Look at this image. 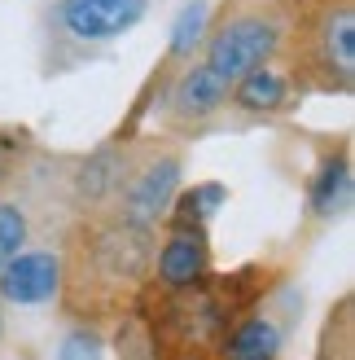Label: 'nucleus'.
<instances>
[{
	"label": "nucleus",
	"instance_id": "nucleus-1",
	"mask_svg": "<svg viewBox=\"0 0 355 360\" xmlns=\"http://www.w3.org/2000/svg\"><path fill=\"white\" fill-rule=\"evenodd\" d=\"M281 40H286V22H281L276 13L250 9V13L228 18V22L210 35L202 62L175 84V97H171L175 115L180 119L215 115L241 75H250L255 66H268L276 58Z\"/></svg>",
	"mask_w": 355,
	"mask_h": 360
},
{
	"label": "nucleus",
	"instance_id": "nucleus-2",
	"mask_svg": "<svg viewBox=\"0 0 355 360\" xmlns=\"http://www.w3.org/2000/svg\"><path fill=\"white\" fill-rule=\"evenodd\" d=\"M237 308H241L237 281L202 277L185 290H171V299L154 316V338L171 360H206L224 343Z\"/></svg>",
	"mask_w": 355,
	"mask_h": 360
},
{
	"label": "nucleus",
	"instance_id": "nucleus-3",
	"mask_svg": "<svg viewBox=\"0 0 355 360\" xmlns=\"http://www.w3.org/2000/svg\"><path fill=\"white\" fill-rule=\"evenodd\" d=\"M149 259H154V229H140V224H128V220L97 224L83 238L79 268H75L70 281H75L79 290H93L97 299L123 295L145 277Z\"/></svg>",
	"mask_w": 355,
	"mask_h": 360
},
{
	"label": "nucleus",
	"instance_id": "nucleus-4",
	"mask_svg": "<svg viewBox=\"0 0 355 360\" xmlns=\"http://www.w3.org/2000/svg\"><path fill=\"white\" fill-rule=\"evenodd\" d=\"M307 58L333 79L351 84L355 70V5L351 0H325L307 22Z\"/></svg>",
	"mask_w": 355,
	"mask_h": 360
},
{
	"label": "nucleus",
	"instance_id": "nucleus-5",
	"mask_svg": "<svg viewBox=\"0 0 355 360\" xmlns=\"http://www.w3.org/2000/svg\"><path fill=\"white\" fill-rule=\"evenodd\" d=\"M175 189H180V158H175V154L149 158L136 176L123 180V189H119L123 193V215H119V220L154 229L167 215V207L175 202Z\"/></svg>",
	"mask_w": 355,
	"mask_h": 360
},
{
	"label": "nucleus",
	"instance_id": "nucleus-6",
	"mask_svg": "<svg viewBox=\"0 0 355 360\" xmlns=\"http://www.w3.org/2000/svg\"><path fill=\"white\" fill-rule=\"evenodd\" d=\"M145 18V0H62L58 22L83 44H105Z\"/></svg>",
	"mask_w": 355,
	"mask_h": 360
},
{
	"label": "nucleus",
	"instance_id": "nucleus-7",
	"mask_svg": "<svg viewBox=\"0 0 355 360\" xmlns=\"http://www.w3.org/2000/svg\"><path fill=\"white\" fill-rule=\"evenodd\" d=\"M62 290V259L53 250H18V255L0 268V295L9 303H48Z\"/></svg>",
	"mask_w": 355,
	"mask_h": 360
},
{
	"label": "nucleus",
	"instance_id": "nucleus-8",
	"mask_svg": "<svg viewBox=\"0 0 355 360\" xmlns=\"http://www.w3.org/2000/svg\"><path fill=\"white\" fill-rule=\"evenodd\" d=\"M210 268V250H206V233L198 224H180L167 238L163 255H158V277L167 290H185V285L202 281Z\"/></svg>",
	"mask_w": 355,
	"mask_h": 360
},
{
	"label": "nucleus",
	"instance_id": "nucleus-9",
	"mask_svg": "<svg viewBox=\"0 0 355 360\" xmlns=\"http://www.w3.org/2000/svg\"><path fill=\"white\" fill-rule=\"evenodd\" d=\"M224 360H276L281 356V326L272 316H246L224 334Z\"/></svg>",
	"mask_w": 355,
	"mask_h": 360
},
{
	"label": "nucleus",
	"instance_id": "nucleus-10",
	"mask_svg": "<svg viewBox=\"0 0 355 360\" xmlns=\"http://www.w3.org/2000/svg\"><path fill=\"white\" fill-rule=\"evenodd\" d=\"M123 176H128V158L119 150H101L79 167L75 189H79V198L88 207H97V202H110V198L123 189Z\"/></svg>",
	"mask_w": 355,
	"mask_h": 360
},
{
	"label": "nucleus",
	"instance_id": "nucleus-11",
	"mask_svg": "<svg viewBox=\"0 0 355 360\" xmlns=\"http://www.w3.org/2000/svg\"><path fill=\"white\" fill-rule=\"evenodd\" d=\"M228 97H237L246 110H276V105H286V97H290V79L272 66H255L250 75H241L233 84Z\"/></svg>",
	"mask_w": 355,
	"mask_h": 360
},
{
	"label": "nucleus",
	"instance_id": "nucleus-12",
	"mask_svg": "<svg viewBox=\"0 0 355 360\" xmlns=\"http://www.w3.org/2000/svg\"><path fill=\"white\" fill-rule=\"evenodd\" d=\"M347 193H351V167H347V158H333V163H325L321 180H316V193H312L316 215H333L347 202Z\"/></svg>",
	"mask_w": 355,
	"mask_h": 360
},
{
	"label": "nucleus",
	"instance_id": "nucleus-13",
	"mask_svg": "<svg viewBox=\"0 0 355 360\" xmlns=\"http://www.w3.org/2000/svg\"><path fill=\"white\" fill-rule=\"evenodd\" d=\"M27 246V211L18 202H0V268Z\"/></svg>",
	"mask_w": 355,
	"mask_h": 360
},
{
	"label": "nucleus",
	"instance_id": "nucleus-14",
	"mask_svg": "<svg viewBox=\"0 0 355 360\" xmlns=\"http://www.w3.org/2000/svg\"><path fill=\"white\" fill-rule=\"evenodd\" d=\"M202 27H206V0H193V5L180 9V18H175V40H171V53H189L193 44L202 40Z\"/></svg>",
	"mask_w": 355,
	"mask_h": 360
},
{
	"label": "nucleus",
	"instance_id": "nucleus-15",
	"mask_svg": "<svg viewBox=\"0 0 355 360\" xmlns=\"http://www.w3.org/2000/svg\"><path fill=\"white\" fill-rule=\"evenodd\" d=\"M58 360H101V338H97L93 330H75V334H66V343H62Z\"/></svg>",
	"mask_w": 355,
	"mask_h": 360
},
{
	"label": "nucleus",
	"instance_id": "nucleus-16",
	"mask_svg": "<svg viewBox=\"0 0 355 360\" xmlns=\"http://www.w3.org/2000/svg\"><path fill=\"white\" fill-rule=\"evenodd\" d=\"M13 172H18V141L0 132V185H9Z\"/></svg>",
	"mask_w": 355,
	"mask_h": 360
}]
</instances>
